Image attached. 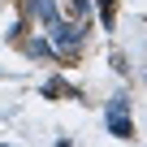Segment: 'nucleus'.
Wrapping results in <instances>:
<instances>
[{
  "instance_id": "nucleus-8",
  "label": "nucleus",
  "mask_w": 147,
  "mask_h": 147,
  "mask_svg": "<svg viewBox=\"0 0 147 147\" xmlns=\"http://www.w3.org/2000/svg\"><path fill=\"white\" fill-rule=\"evenodd\" d=\"M0 147H5V143H0Z\"/></svg>"
},
{
  "instance_id": "nucleus-2",
  "label": "nucleus",
  "mask_w": 147,
  "mask_h": 147,
  "mask_svg": "<svg viewBox=\"0 0 147 147\" xmlns=\"http://www.w3.org/2000/svg\"><path fill=\"white\" fill-rule=\"evenodd\" d=\"M82 39H87V30H82L78 22H61V18L48 22V43H52L56 52H78Z\"/></svg>"
},
{
  "instance_id": "nucleus-4",
  "label": "nucleus",
  "mask_w": 147,
  "mask_h": 147,
  "mask_svg": "<svg viewBox=\"0 0 147 147\" xmlns=\"http://www.w3.org/2000/svg\"><path fill=\"white\" fill-rule=\"evenodd\" d=\"M43 95H48V100H56V95H74V87H69L65 78H48V82H43Z\"/></svg>"
},
{
  "instance_id": "nucleus-7",
  "label": "nucleus",
  "mask_w": 147,
  "mask_h": 147,
  "mask_svg": "<svg viewBox=\"0 0 147 147\" xmlns=\"http://www.w3.org/2000/svg\"><path fill=\"white\" fill-rule=\"evenodd\" d=\"M113 9H117V0H100V22L113 26Z\"/></svg>"
},
{
  "instance_id": "nucleus-5",
  "label": "nucleus",
  "mask_w": 147,
  "mask_h": 147,
  "mask_svg": "<svg viewBox=\"0 0 147 147\" xmlns=\"http://www.w3.org/2000/svg\"><path fill=\"white\" fill-rule=\"evenodd\" d=\"M26 52H30V56H43V61H48V56H56V48H52L48 39H26Z\"/></svg>"
},
{
  "instance_id": "nucleus-6",
  "label": "nucleus",
  "mask_w": 147,
  "mask_h": 147,
  "mask_svg": "<svg viewBox=\"0 0 147 147\" xmlns=\"http://www.w3.org/2000/svg\"><path fill=\"white\" fill-rule=\"evenodd\" d=\"M65 9H69L74 18H87V13H91V0H65Z\"/></svg>"
},
{
  "instance_id": "nucleus-1",
  "label": "nucleus",
  "mask_w": 147,
  "mask_h": 147,
  "mask_svg": "<svg viewBox=\"0 0 147 147\" xmlns=\"http://www.w3.org/2000/svg\"><path fill=\"white\" fill-rule=\"evenodd\" d=\"M104 121H108V134H113V138H134L130 95H113V100H108V108H104Z\"/></svg>"
},
{
  "instance_id": "nucleus-3",
  "label": "nucleus",
  "mask_w": 147,
  "mask_h": 147,
  "mask_svg": "<svg viewBox=\"0 0 147 147\" xmlns=\"http://www.w3.org/2000/svg\"><path fill=\"white\" fill-rule=\"evenodd\" d=\"M26 18H43V22H52V18H56V0H26Z\"/></svg>"
}]
</instances>
